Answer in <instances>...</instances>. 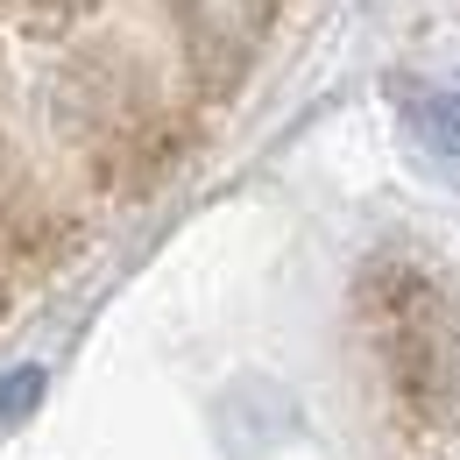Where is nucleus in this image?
Wrapping results in <instances>:
<instances>
[{
    "label": "nucleus",
    "instance_id": "obj_1",
    "mask_svg": "<svg viewBox=\"0 0 460 460\" xmlns=\"http://www.w3.org/2000/svg\"><path fill=\"white\" fill-rule=\"evenodd\" d=\"M376 312H383V354H390L397 397L418 403V411H439L460 376V333L439 305V290L418 284V277H397Z\"/></svg>",
    "mask_w": 460,
    "mask_h": 460
},
{
    "label": "nucleus",
    "instance_id": "obj_2",
    "mask_svg": "<svg viewBox=\"0 0 460 460\" xmlns=\"http://www.w3.org/2000/svg\"><path fill=\"white\" fill-rule=\"evenodd\" d=\"M171 14L191 50V71L213 85H234L270 36V0H171Z\"/></svg>",
    "mask_w": 460,
    "mask_h": 460
},
{
    "label": "nucleus",
    "instance_id": "obj_3",
    "mask_svg": "<svg viewBox=\"0 0 460 460\" xmlns=\"http://www.w3.org/2000/svg\"><path fill=\"white\" fill-rule=\"evenodd\" d=\"M7 14H14V29H29V36H71V29L93 14V0H7Z\"/></svg>",
    "mask_w": 460,
    "mask_h": 460
},
{
    "label": "nucleus",
    "instance_id": "obj_4",
    "mask_svg": "<svg viewBox=\"0 0 460 460\" xmlns=\"http://www.w3.org/2000/svg\"><path fill=\"white\" fill-rule=\"evenodd\" d=\"M418 128L439 156H460V93H425L418 100Z\"/></svg>",
    "mask_w": 460,
    "mask_h": 460
},
{
    "label": "nucleus",
    "instance_id": "obj_5",
    "mask_svg": "<svg viewBox=\"0 0 460 460\" xmlns=\"http://www.w3.org/2000/svg\"><path fill=\"white\" fill-rule=\"evenodd\" d=\"M36 403H43V368H14L0 383V425H22Z\"/></svg>",
    "mask_w": 460,
    "mask_h": 460
}]
</instances>
